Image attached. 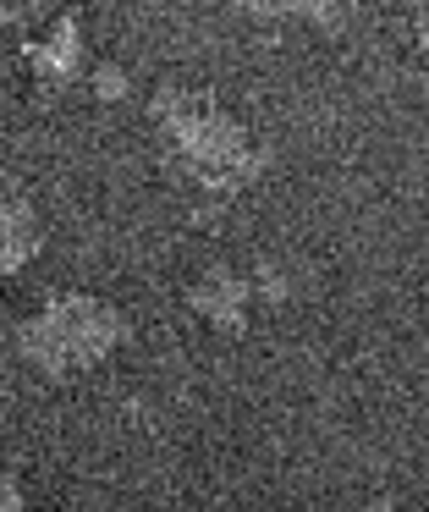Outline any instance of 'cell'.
<instances>
[{
  "label": "cell",
  "mask_w": 429,
  "mask_h": 512,
  "mask_svg": "<svg viewBox=\"0 0 429 512\" xmlns=\"http://www.w3.org/2000/svg\"><path fill=\"white\" fill-rule=\"evenodd\" d=\"M154 127L171 138V166L204 193H242L264 171V149L248 138L237 116H226L198 89H160L149 105Z\"/></svg>",
  "instance_id": "cell-1"
},
{
  "label": "cell",
  "mask_w": 429,
  "mask_h": 512,
  "mask_svg": "<svg viewBox=\"0 0 429 512\" xmlns=\"http://www.w3.org/2000/svg\"><path fill=\"white\" fill-rule=\"evenodd\" d=\"M127 342V320H121L116 303L105 298H55L44 303L33 320H22L17 331V353L33 369H44L50 380L61 375H83V369L105 364L116 347Z\"/></svg>",
  "instance_id": "cell-2"
},
{
  "label": "cell",
  "mask_w": 429,
  "mask_h": 512,
  "mask_svg": "<svg viewBox=\"0 0 429 512\" xmlns=\"http://www.w3.org/2000/svg\"><path fill=\"white\" fill-rule=\"evenodd\" d=\"M187 303H193V314H204L215 331L237 336V331H248L253 281L242 276V270H231V265H215V270H204V276L187 287Z\"/></svg>",
  "instance_id": "cell-3"
},
{
  "label": "cell",
  "mask_w": 429,
  "mask_h": 512,
  "mask_svg": "<svg viewBox=\"0 0 429 512\" xmlns=\"http://www.w3.org/2000/svg\"><path fill=\"white\" fill-rule=\"evenodd\" d=\"M44 237H39V215H33L28 193L11 177H0V276H17L39 259Z\"/></svg>",
  "instance_id": "cell-4"
},
{
  "label": "cell",
  "mask_w": 429,
  "mask_h": 512,
  "mask_svg": "<svg viewBox=\"0 0 429 512\" xmlns=\"http://www.w3.org/2000/svg\"><path fill=\"white\" fill-rule=\"evenodd\" d=\"M22 61H28V72L39 83H50V89L72 83L77 72H83V28H77V17H61V23L50 28V39H33V45L22 50Z\"/></svg>",
  "instance_id": "cell-5"
},
{
  "label": "cell",
  "mask_w": 429,
  "mask_h": 512,
  "mask_svg": "<svg viewBox=\"0 0 429 512\" xmlns=\"http://www.w3.org/2000/svg\"><path fill=\"white\" fill-rule=\"evenodd\" d=\"M242 12L264 17V23H314L325 28V34H336V28H347L352 17V0H237Z\"/></svg>",
  "instance_id": "cell-6"
},
{
  "label": "cell",
  "mask_w": 429,
  "mask_h": 512,
  "mask_svg": "<svg viewBox=\"0 0 429 512\" xmlns=\"http://www.w3.org/2000/svg\"><path fill=\"white\" fill-rule=\"evenodd\" d=\"M94 94H99V100H121V94H127V72H116V67H99V78H94Z\"/></svg>",
  "instance_id": "cell-7"
},
{
  "label": "cell",
  "mask_w": 429,
  "mask_h": 512,
  "mask_svg": "<svg viewBox=\"0 0 429 512\" xmlns=\"http://www.w3.org/2000/svg\"><path fill=\"white\" fill-rule=\"evenodd\" d=\"M17 507H28V501H22V485L11 474H0V512H17Z\"/></svg>",
  "instance_id": "cell-8"
}]
</instances>
